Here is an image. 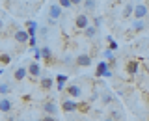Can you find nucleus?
<instances>
[{
  "mask_svg": "<svg viewBox=\"0 0 149 121\" xmlns=\"http://www.w3.org/2000/svg\"><path fill=\"white\" fill-rule=\"evenodd\" d=\"M149 15V6L146 2H138V4H134V13H132V17L136 19V21H143Z\"/></svg>",
  "mask_w": 149,
  "mask_h": 121,
  "instance_id": "f257e3e1",
  "label": "nucleus"
},
{
  "mask_svg": "<svg viewBox=\"0 0 149 121\" xmlns=\"http://www.w3.org/2000/svg\"><path fill=\"white\" fill-rule=\"evenodd\" d=\"M62 6H60L58 2L56 4H50L49 8V24H56V21H58L60 17H62Z\"/></svg>",
  "mask_w": 149,
  "mask_h": 121,
  "instance_id": "f03ea898",
  "label": "nucleus"
},
{
  "mask_svg": "<svg viewBox=\"0 0 149 121\" xmlns=\"http://www.w3.org/2000/svg\"><path fill=\"white\" fill-rule=\"evenodd\" d=\"M88 26H90V19H88L86 13H80V15H77V19H74V28L84 32Z\"/></svg>",
  "mask_w": 149,
  "mask_h": 121,
  "instance_id": "7ed1b4c3",
  "label": "nucleus"
},
{
  "mask_svg": "<svg viewBox=\"0 0 149 121\" xmlns=\"http://www.w3.org/2000/svg\"><path fill=\"white\" fill-rule=\"evenodd\" d=\"M91 62H93V58L90 54H78L77 58H74V63H77L78 67H90Z\"/></svg>",
  "mask_w": 149,
  "mask_h": 121,
  "instance_id": "20e7f679",
  "label": "nucleus"
},
{
  "mask_svg": "<svg viewBox=\"0 0 149 121\" xmlns=\"http://www.w3.org/2000/svg\"><path fill=\"white\" fill-rule=\"evenodd\" d=\"M62 110L67 112V114H71V112H77V110H78V102H77V99H65V101L62 102Z\"/></svg>",
  "mask_w": 149,
  "mask_h": 121,
  "instance_id": "39448f33",
  "label": "nucleus"
},
{
  "mask_svg": "<svg viewBox=\"0 0 149 121\" xmlns=\"http://www.w3.org/2000/svg\"><path fill=\"white\" fill-rule=\"evenodd\" d=\"M108 71H110V63L102 60V62H99V63H97V69H95V76H97V78H104V74L108 73Z\"/></svg>",
  "mask_w": 149,
  "mask_h": 121,
  "instance_id": "423d86ee",
  "label": "nucleus"
},
{
  "mask_svg": "<svg viewBox=\"0 0 149 121\" xmlns=\"http://www.w3.org/2000/svg\"><path fill=\"white\" fill-rule=\"evenodd\" d=\"M65 91H67V95L71 97V99H78V97H82V88L78 86V84H71V86H67Z\"/></svg>",
  "mask_w": 149,
  "mask_h": 121,
  "instance_id": "0eeeda50",
  "label": "nucleus"
},
{
  "mask_svg": "<svg viewBox=\"0 0 149 121\" xmlns=\"http://www.w3.org/2000/svg\"><path fill=\"white\" fill-rule=\"evenodd\" d=\"M41 108H43L45 115H56V114H58V106H56L52 101H45Z\"/></svg>",
  "mask_w": 149,
  "mask_h": 121,
  "instance_id": "6e6552de",
  "label": "nucleus"
},
{
  "mask_svg": "<svg viewBox=\"0 0 149 121\" xmlns=\"http://www.w3.org/2000/svg\"><path fill=\"white\" fill-rule=\"evenodd\" d=\"M13 39L17 41V43H28L30 41V34H28L26 30H15V34H13Z\"/></svg>",
  "mask_w": 149,
  "mask_h": 121,
  "instance_id": "1a4fd4ad",
  "label": "nucleus"
},
{
  "mask_svg": "<svg viewBox=\"0 0 149 121\" xmlns=\"http://www.w3.org/2000/svg\"><path fill=\"white\" fill-rule=\"evenodd\" d=\"M28 74L34 76V78L41 76V65H39V62H30V63H28Z\"/></svg>",
  "mask_w": 149,
  "mask_h": 121,
  "instance_id": "9d476101",
  "label": "nucleus"
},
{
  "mask_svg": "<svg viewBox=\"0 0 149 121\" xmlns=\"http://www.w3.org/2000/svg\"><path fill=\"white\" fill-rule=\"evenodd\" d=\"M54 78H50V76H43L39 80V88L41 90H45V91H49V90H52V86H54Z\"/></svg>",
  "mask_w": 149,
  "mask_h": 121,
  "instance_id": "9b49d317",
  "label": "nucleus"
},
{
  "mask_svg": "<svg viewBox=\"0 0 149 121\" xmlns=\"http://www.w3.org/2000/svg\"><path fill=\"white\" fill-rule=\"evenodd\" d=\"M41 58H43L49 65H52L54 56H52V50H50V47H43V49H41Z\"/></svg>",
  "mask_w": 149,
  "mask_h": 121,
  "instance_id": "f8f14e48",
  "label": "nucleus"
},
{
  "mask_svg": "<svg viewBox=\"0 0 149 121\" xmlns=\"http://www.w3.org/2000/svg\"><path fill=\"white\" fill-rule=\"evenodd\" d=\"M26 76H28V67H17V69H15V73H13V78H15L17 82L24 80Z\"/></svg>",
  "mask_w": 149,
  "mask_h": 121,
  "instance_id": "ddd939ff",
  "label": "nucleus"
},
{
  "mask_svg": "<svg viewBox=\"0 0 149 121\" xmlns=\"http://www.w3.org/2000/svg\"><path fill=\"white\" fill-rule=\"evenodd\" d=\"M127 73L130 74V76H134V74L138 73V69H140V62H136V60H130V62H127Z\"/></svg>",
  "mask_w": 149,
  "mask_h": 121,
  "instance_id": "4468645a",
  "label": "nucleus"
},
{
  "mask_svg": "<svg viewBox=\"0 0 149 121\" xmlns=\"http://www.w3.org/2000/svg\"><path fill=\"white\" fill-rule=\"evenodd\" d=\"M11 110H13V102L4 97V99L0 101V112H2V114H9Z\"/></svg>",
  "mask_w": 149,
  "mask_h": 121,
  "instance_id": "2eb2a0df",
  "label": "nucleus"
},
{
  "mask_svg": "<svg viewBox=\"0 0 149 121\" xmlns=\"http://www.w3.org/2000/svg\"><path fill=\"white\" fill-rule=\"evenodd\" d=\"M67 74H58V76H54V80H56V88H58V91H62L65 90V82H67Z\"/></svg>",
  "mask_w": 149,
  "mask_h": 121,
  "instance_id": "dca6fc26",
  "label": "nucleus"
},
{
  "mask_svg": "<svg viewBox=\"0 0 149 121\" xmlns=\"http://www.w3.org/2000/svg\"><path fill=\"white\" fill-rule=\"evenodd\" d=\"M130 30H132V32H142V30H146V22L132 19V26H130Z\"/></svg>",
  "mask_w": 149,
  "mask_h": 121,
  "instance_id": "f3484780",
  "label": "nucleus"
},
{
  "mask_svg": "<svg viewBox=\"0 0 149 121\" xmlns=\"http://www.w3.org/2000/svg\"><path fill=\"white\" fill-rule=\"evenodd\" d=\"M97 30H99V28H95L93 24H90V26L86 28V30H84V35H86V37H90V39H91V37H95Z\"/></svg>",
  "mask_w": 149,
  "mask_h": 121,
  "instance_id": "a211bd4d",
  "label": "nucleus"
},
{
  "mask_svg": "<svg viewBox=\"0 0 149 121\" xmlns=\"http://www.w3.org/2000/svg\"><path fill=\"white\" fill-rule=\"evenodd\" d=\"M132 13H134V6H132V4H125V8H123V19H129Z\"/></svg>",
  "mask_w": 149,
  "mask_h": 121,
  "instance_id": "6ab92c4d",
  "label": "nucleus"
},
{
  "mask_svg": "<svg viewBox=\"0 0 149 121\" xmlns=\"http://www.w3.org/2000/svg\"><path fill=\"white\" fill-rule=\"evenodd\" d=\"M106 41H108V49L112 50V52H114V50H118V41H116L112 35H108V37H106Z\"/></svg>",
  "mask_w": 149,
  "mask_h": 121,
  "instance_id": "aec40b11",
  "label": "nucleus"
},
{
  "mask_svg": "<svg viewBox=\"0 0 149 121\" xmlns=\"http://www.w3.org/2000/svg\"><path fill=\"white\" fill-rule=\"evenodd\" d=\"M90 108H91L90 102H78V112H82V114H88Z\"/></svg>",
  "mask_w": 149,
  "mask_h": 121,
  "instance_id": "412c9836",
  "label": "nucleus"
},
{
  "mask_svg": "<svg viewBox=\"0 0 149 121\" xmlns=\"http://www.w3.org/2000/svg\"><path fill=\"white\" fill-rule=\"evenodd\" d=\"M84 8H86L88 11H93V9L97 8V2L95 0H84Z\"/></svg>",
  "mask_w": 149,
  "mask_h": 121,
  "instance_id": "4be33fe9",
  "label": "nucleus"
},
{
  "mask_svg": "<svg viewBox=\"0 0 149 121\" xmlns=\"http://www.w3.org/2000/svg\"><path fill=\"white\" fill-rule=\"evenodd\" d=\"M101 101H102V104H110V102H112V95H110L108 91L102 93V95H101Z\"/></svg>",
  "mask_w": 149,
  "mask_h": 121,
  "instance_id": "5701e85b",
  "label": "nucleus"
},
{
  "mask_svg": "<svg viewBox=\"0 0 149 121\" xmlns=\"http://www.w3.org/2000/svg\"><path fill=\"white\" fill-rule=\"evenodd\" d=\"M102 58L110 62V60H114V52H112L110 49H104V50H102Z\"/></svg>",
  "mask_w": 149,
  "mask_h": 121,
  "instance_id": "b1692460",
  "label": "nucleus"
},
{
  "mask_svg": "<svg viewBox=\"0 0 149 121\" xmlns=\"http://www.w3.org/2000/svg\"><path fill=\"white\" fill-rule=\"evenodd\" d=\"M9 93V84H0V95H8Z\"/></svg>",
  "mask_w": 149,
  "mask_h": 121,
  "instance_id": "393cba45",
  "label": "nucleus"
},
{
  "mask_svg": "<svg viewBox=\"0 0 149 121\" xmlns=\"http://www.w3.org/2000/svg\"><path fill=\"white\" fill-rule=\"evenodd\" d=\"M9 62H11V56H9V54H0V63L8 65Z\"/></svg>",
  "mask_w": 149,
  "mask_h": 121,
  "instance_id": "a878e982",
  "label": "nucleus"
},
{
  "mask_svg": "<svg viewBox=\"0 0 149 121\" xmlns=\"http://www.w3.org/2000/svg\"><path fill=\"white\" fill-rule=\"evenodd\" d=\"M58 4H60L62 8H71V6H73L71 0H58Z\"/></svg>",
  "mask_w": 149,
  "mask_h": 121,
  "instance_id": "bb28decb",
  "label": "nucleus"
},
{
  "mask_svg": "<svg viewBox=\"0 0 149 121\" xmlns=\"http://www.w3.org/2000/svg\"><path fill=\"white\" fill-rule=\"evenodd\" d=\"M101 24H102V17H93V26L99 28Z\"/></svg>",
  "mask_w": 149,
  "mask_h": 121,
  "instance_id": "cd10ccee",
  "label": "nucleus"
},
{
  "mask_svg": "<svg viewBox=\"0 0 149 121\" xmlns=\"http://www.w3.org/2000/svg\"><path fill=\"white\" fill-rule=\"evenodd\" d=\"M28 45H30V49H36V47H37V39H36V37H30Z\"/></svg>",
  "mask_w": 149,
  "mask_h": 121,
  "instance_id": "c85d7f7f",
  "label": "nucleus"
},
{
  "mask_svg": "<svg viewBox=\"0 0 149 121\" xmlns=\"http://www.w3.org/2000/svg\"><path fill=\"white\" fill-rule=\"evenodd\" d=\"M39 121H58V119H56V115H43V119Z\"/></svg>",
  "mask_w": 149,
  "mask_h": 121,
  "instance_id": "c756f323",
  "label": "nucleus"
},
{
  "mask_svg": "<svg viewBox=\"0 0 149 121\" xmlns=\"http://www.w3.org/2000/svg\"><path fill=\"white\" fill-rule=\"evenodd\" d=\"M37 32H39V34H43V35H47V32H49V28H47V26H39V30H37Z\"/></svg>",
  "mask_w": 149,
  "mask_h": 121,
  "instance_id": "7c9ffc66",
  "label": "nucleus"
},
{
  "mask_svg": "<svg viewBox=\"0 0 149 121\" xmlns=\"http://www.w3.org/2000/svg\"><path fill=\"white\" fill-rule=\"evenodd\" d=\"M110 118H112V119H119V114L114 110V112H112V115H110Z\"/></svg>",
  "mask_w": 149,
  "mask_h": 121,
  "instance_id": "2f4dec72",
  "label": "nucleus"
},
{
  "mask_svg": "<svg viewBox=\"0 0 149 121\" xmlns=\"http://www.w3.org/2000/svg\"><path fill=\"white\" fill-rule=\"evenodd\" d=\"M82 2H84V0H71L73 6H78V4H82Z\"/></svg>",
  "mask_w": 149,
  "mask_h": 121,
  "instance_id": "473e14b6",
  "label": "nucleus"
},
{
  "mask_svg": "<svg viewBox=\"0 0 149 121\" xmlns=\"http://www.w3.org/2000/svg\"><path fill=\"white\" fill-rule=\"evenodd\" d=\"M143 99H146V102L149 104V93H146V95H143Z\"/></svg>",
  "mask_w": 149,
  "mask_h": 121,
  "instance_id": "72a5a7b5",
  "label": "nucleus"
},
{
  "mask_svg": "<svg viewBox=\"0 0 149 121\" xmlns=\"http://www.w3.org/2000/svg\"><path fill=\"white\" fill-rule=\"evenodd\" d=\"M102 121H116V119H112V118H104Z\"/></svg>",
  "mask_w": 149,
  "mask_h": 121,
  "instance_id": "f704fd0d",
  "label": "nucleus"
},
{
  "mask_svg": "<svg viewBox=\"0 0 149 121\" xmlns=\"http://www.w3.org/2000/svg\"><path fill=\"white\" fill-rule=\"evenodd\" d=\"M2 74H4V71H2V69H0V76H2Z\"/></svg>",
  "mask_w": 149,
  "mask_h": 121,
  "instance_id": "c9c22d12",
  "label": "nucleus"
},
{
  "mask_svg": "<svg viewBox=\"0 0 149 121\" xmlns=\"http://www.w3.org/2000/svg\"><path fill=\"white\" fill-rule=\"evenodd\" d=\"M2 26H4V24H2V21H0V28H2Z\"/></svg>",
  "mask_w": 149,
  "mask_h": 121,
  "instance_id": "e433bc0d",
  "label": "nucleus"
},
{
  "mask_svg": "<svg viewBox=\"0 0 149 121\" xmlns=\"http://www.w3.org/2000/svg\"><path fill=\"white\" fill-rule=\"evenodd\" d=\"M147 6H149V0H147Z\"/></svg>",
  "mask_w": 149,
  "mask_h": 121,
  "instance_id": "4c0bfd02",
  "label": "nucleus"
},
{
  "mask_svg": "<svg viewBox=\"0 0 149 121\" xmlns=\"http://www.w3.org/2000/svg\"><path fill=\"white\" fill-rule=\"evenodd\" d=\"M147 121H149V119H147Z\"/></svg>",
  "mask_w": 149,
  "mask_h": 121,
  "instance_id": "58836bf2",
  "label": "nucleus"
}]
</instances>
